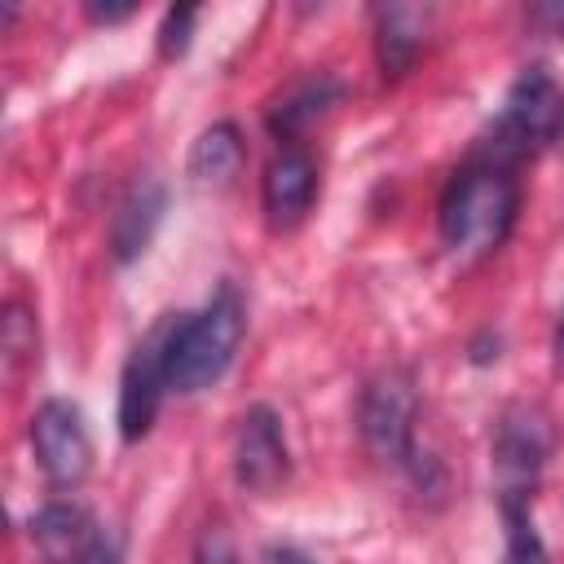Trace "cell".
Listing matches in <instances>:
<instances>
[{"label":"cell","mask_w":564,"mask_h":564,"mask_svg":"<svg viewBox=\"0 0 564 564\" xmlns=\"http://www.w3.org/2000/svg\"><path fill=\"white\" fill-rule=\"evenodd\" d=\"M516 216H520L516 167L471 154V163H463L449 176L436 220H441V242L458 260H480V256H494L511 238Z\"/></svg>","instance_id":"cell-1"},{"label":"cell","mask_w":564,"mask_h":564,"mask_svg":"<svg viewBox=\"0 0 564 564\" xmlns=\"http://www.w3.org/2000/svg\"><path fill=\"white\" fill-rule=\"evenodd\" d=\"M247 335V308L234 282H225L198 313L172 317L167 330V383L172 392H203L229 366Z\"/></svg>","instance_id":"cell-2"},{"label":"cell","mask_w":564,"mask_h":564,"mask_svg":"<svg viewBox=\"0 0 564 564\" xmlns=\"http://www.w3.org/2000/svg\"><path fill=\"white\" fill-rule=\"evenodd\" d=\"M560 132H564V84L546 66H529L507 88L489 123V137L476 154L502 167H520L524 159L542 154Z\"/></svg>","instance_id":"cell-3"},{"label":"cell","mask_w":564,"mask_h":564,"mask_svg":"<svg viewBox=\"0 0 564 564\" xmlns=\"http://www.w3.org/2000/svg\"><path fill=\"white\" fill-rule=\"evenodd\" d=\"M414 423H419V388L405 366H388L366 379L357 397V432L375 463L410 467L419 471L414 449Z\"/></svg>","instance_id":"cell-4"},{"label":"cell","mask_w":564,"mask_h":564,"mask_svg":"<svg viewBox=\"0 0 564 564\" xmlns=\"http://www.w3.org/2000/svg\"><path fill=\"white\" fill-rule=\"evenodd\" d=\"M555 449V423L538 401H511L498 423H494V485H498V507L533 502V489L542 480V467Z\"/></svg>","instance_id":"cell-5"},{"label":"cell","mask_w":564,"mask_h":564,"mask_svg":"<svg viewBox=\"0 0 564 564\" xmlns=\"http://www.w3.org/2000/svg\"><path fill=\"white\" fill-rule=\"evenodd\" d=\"M31 449H35L40 471L53 485H62V489L79 485L93 471V436H88L84 410L75 401L48 397L31 414Z\"/></svg>","instance_id":"cell-6"},{"label":"cell","mask_w":564,"mask_h":564,"mask_svg":"<svg viewBox=\"0 0 564 564\" xmlns=\"http://www.w3.org/2000/svg\"><path fill=\"white\" fill-rule=\"evenodd\" d=\"M167 330H172V317L154 322L150 335L123 361V375H119V436L123 441H141L154 427L163 392L172 388L167 383Z\"/></svg>","instance_id":"cell-7"},{"label":"cell","mask_w":564,"mask_h":564,"mask_svg":"<svg viewBox=\"0 0 564 564\" xmlns=\"http://www.w3.org/2000/svg\"><path fill=\"white\" fill-rule=\"evenodd\" d=\"M291 476V449L282 436V419L269 405H251L238 419L234 436V480L247 494H273Z\"/></svg>","instance_id":"cell-8"},{"label":"cell","mask_w":564,"mask_h":564,"mask_svg":"<svg viewBox=\"0 0 564 564\" xmlns=\"http://www.w3.org/2000/svg\"><path fill=\"white\" fill-rule=\"evenodd\" d=\"M264 220L269 229H295L317 203V163L304 145H282L264 167Z\"/></svg>","instance_id":"cell-9"},{"label":"cell","mask_w":564,"mask_h":564,"mask_svg":"<svg viewBox=\"0 0 564 564\" xmlns=\"http://www.w3.org/2000/svg\"><path fill=\"white\" fill-rule=\"evenodd\" d=\"M97 538L93 516L75 502H48L31 516V542L48 564H79Z\"/></svg>","instance_id":"cell-10"},{"label":"cell","mask_w":564,"mask_h":564,"mask_svg":"<svg viewBox=\"0 0 564 564\" xmlns=\"http://www.w3.org/2000/svg\"><path fill=\"white\" fill-rule=\"evenodd\" d=\"M163 207H167V194H163L159 181H137L119 198L115 220H110V247H115V260L119 264L137 260L150 247V238H154V229L163 220Z\"/></svg>","instance_id":"cell-11"},{"label":"cell","mask_w":564,"mask_h":564,"mask_svg":"<svg viewBox=\"0 0 564 564\" xmlns=\"http://www.w3.org/2000/svg\"><path fill=\"white\" fill-rule=\"evenodd\" d=\"M242 159H247L242 132L234 123H212L207 132H198L189 150V176L203 185H225L242 172Z\"/></svg>","instance_id":"cell-12"},{"label":"cell","mask_w":564,"mask_h":564,"mask_svg":"<svg viewBox=\"0 0 564 564\" xmlns=\"http://www.w3.org/2000/svg\"><path fill=\"white\" fill-rule=\"evenodd\" d=\"M375 22H379V62H383V75H401L414 53L423 48V22L427 13L414 9V4H388V9H375Z\"/></svg>","instance_id":"cell-13"},{"label":"cell","mask_w":564,"mask_h":564,"mask_svg":"<svg viewBox=\"0 0 564 564\" xmlns=\"http://www.w3.org/2000/svg\"><path fill=\"white\" fill-rule=\"evenodd\" d=\"M339 93H344V88H339L335 79H326V75H322V79H308L304 88H295V93L269 115L273 137H282L286 145H300L295 137H300L308 123H317V119L330 110V101H339Z\"/></svg>","instance_id":"cell-14"},{"label":"cell","mask_w":564,"mask_h":564,"mask_svg":"<svg viewBox=\"0 0 564 564\" xmlns=\"http://www.w3.org/2000/svg\"><path fill=\"white\" fill-rule=\"evenodd\" d=\"M498 511H502V529H507V551H502V564H551V551H546L542 533L533 529L529 507L507 502V507H498Z\"/></svg>","instance_id":"cell-15"},{"label":"cell","mask_w":564,"mask_h":564,"mask_svg":"<svg viewBox=\"0 0 564 564\" xmlns=\"http://www.w3.org/2000/svg\"><path fill=\"white\" fill-rule=\"evenodd\" d=\"M35 344H40V339H35L31 313H26L22 304H9V308H4V370L18 375V366L35 357Z\"/></svg>","instance_id":"cell-16"},{"label":"cell","mask_w":564,"mask_h":564,"mask_svg":"<svg viewBox=\"0 0 564 564\" xmlns=\"http://www.w3.org/2000/svg\"><path fill=\"white\" fill-rule=\"evenodd\" d=\"M194 22H198V9L194 4H172L163 13V26H159V53L172 62L189 48V35H194Z\"/></svg>","instance_id":"cell-17"},{"label":"cell","mask_w":564,"mask_h":564,"mask_svg":"<svg viewBox=\"0 0 564 564\" xmlns=\"http://www.w3.org/2000/svg\"><path fill=\"white\" fill-rule=\"evenodd\" d=\"M194 564H238V546H234V538H229V529L220 520L198 529V538H194Z\"/></svg>","instance_id":"cell-18"},{"label":"cell","mask_w":564,"mask_h":564,"mask_svg":"<svg viewBox=\"0 0 564 564\" xmlns=\"http://www.w3.org/2000/svg\"><path fill=\"white\" fill-rule=\"evenodd\" d=\"M84 13H88L93 22H123V18L137 13V4H88Z\"/></svg>","instance_id":"cell-19"},{"label":"cell","mask_w":564,"mask_h":564,"mask_svg":"<svg viewBox=\"0 0 564 564\" xmlns=\"http://www.w3.org/2000/svg\"><path fill=\"white\" fill-rule=\"evenodd\" d=\"M264 564H317V560H308L300 546H269L264 551Z\"/></svg>","instance_id":"cell-20"},{"label":"cell","mask_w":564,"mask_h":564,"mask_svg":"<svg viewBox=\"0 0 564 564\" xmlns=\"http://www.w3.org/2000/svg\"><path fill=\"white\" fill-rule=\"evenodd\" d=\"M79 564H119V555H115V546L106 542V538H97L88 551H84V560Z\"/></svg>","instance_id":"cell-21"},{"label":"cell","mask_w":564,"mask_h":564,"mask_svg":"<svg viewBox=\"0 0 564 564\" xmlns=\"http://www.w3.org/2000/svg\"><path fill=\"white\" fill-rule=\"evenodd\" d=\"M551 361H555V370H564V308H560V317H555V335H551Z\"/></svg>","instance_id":"cell-22"}]
</instances>
